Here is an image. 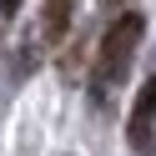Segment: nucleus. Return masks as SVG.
I'll use <instances>...</instances> for the list:
<instances>
[{
  "mask_svg": "<svg viewBox=\"0 0 156 156\" xmlns=\"http://www.w3.org/2000/svg\"><path fill=\"white\" fill-rule=\"evenodd\" d=\"M136 45H141V15H136V10L111 15L101 45H96V66H91L96 96H111L116 86L126 81V71H131V61H136Z\"/></svg>",
  "mask_w": 156,
  "mask_h": 156,
  "instance_id": "1",
  "label": "nucleus"
},
{
  "mask_svg": "<svg viewBox=\"0 0 156 156\" xmlns=\"http://www.w3.org/2000/svg\"><path fill=\"white\" fill-rule=\"evenodd\" d=\"M126 141H131L136 151H151V146H156V76L141 86V96H136V106H131Z\"/></svg>",
  "mask_w": 156,
  "mask_h": 156,
  "instance_id": "2",
  "label": "nucleus"
},
{
  "mask_svg": "<svg viewBox=\"0 0 156 156\" xmlns=\"http://www.w3.org/2000/svg\"><path fill=\"white\" fill-rule=\"evenodd\" d=\"M71 20H76V0H45V10H41V35L55 45L66 30H71Z\"/></svg>",
  "mask_w": 156,
  "mask_h": 156,
  "instance_id": "3",
  "label": "nucleus"
},
{
  "mask_svg": "<svg viewBox=\"0 0 156 156\" xmlns=\"http://www.w3.org/2000/svg\"><path fill=\"white\" fill-rule=\"evenodd\" d=\"M15 10H20V0H0V15H5V20H10Z\"/></svg>",
  "mask_w": 156,
  "mask_h": 156,
  "instance_id": "4",
  "label": "nucleus"
},
{
  "mask_svg": "<svg viewBox=\"0 0 156 156\" xmlns=\"http://www.w3.org/2000/svg\"><path fill=\"white\" fill-rule=\"evenodd\" d=\"M101 5H106V10H121V5H126V0H101Z\"/></svg>",
  "mask_w": 156,
  "mask_h": 156,
  "instance_id": "5",
  "label": "nucleus"
}]
</instances>
